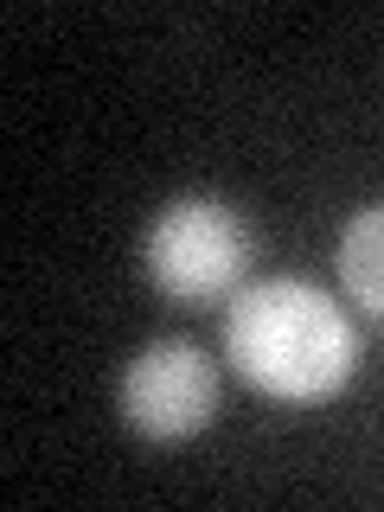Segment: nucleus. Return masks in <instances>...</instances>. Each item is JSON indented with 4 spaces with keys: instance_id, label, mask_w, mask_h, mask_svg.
<instances>
[{
    "instance_id": "f257e3e1",
    "label": "nucleus",
    "mask_w": 384,
    "mask_h": 512,
    "mask_svg": "<svg viewBox=\"0 0 384 512\" xmlns=\"http://www.w3.org/2000/svg\"><path fill=\"white\" fill-rule=\"evenodd\" d=\"M224 359L276 404H320V397L346 391L352 365H359V333L327 288L301 276H269L231 295Z\"/></svg>"
},
{
    "instance_id": "f03ea898",
    "label": "nucleus",
    "mask_w": 384,
    "mask_h": 512,
    "mask_svg": "<svg viewBox=\"0 0 384 512\" xmlns=\"http://www.w3.org/2000/svg\"><path fill=\"white\" fill-rule=\"evenodd\" d=\"M141 256H148V276L167 301L212 308V301L237 295V282L250 269V224L224 199H173L148 224Z\"/></svg>"
},
{
    "instance_id": "7ed1b4c3",
    "label": "nucleus",
    "mask_w": 384,
    "mask_h": 512,
    "mask_svg": "<svg viewBox=\"0 0 384 512\" xmlns=\"http://www.w3.org/2000/svg\"><path fill=\"white\" fill-rule=\"evenodd\" d=\"M122 416L154 442L199 436L218 416V372L199 346L186 340H154L128 359L122 372Z\"/></svg>"
},
{
    "instance_id": "20e7f679",
    "label": "nucleus",
    "mask_w": 384,
    "mask_h": 512,
    "mask_svg": "<svg viewBox=\"0 0 384 512\" xmlns=\"http://www.w3.org/2000/svg\"><path fill=\"white\" fill-rule=\"evenodd\" d=\"M340 288L372 320H384V205H365L340 231Z\"/></svg>"
}]
</instances>
